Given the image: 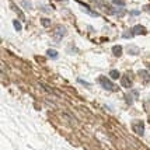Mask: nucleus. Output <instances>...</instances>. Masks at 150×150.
Instances as JSON below:
<instances>
[{
	"instance_id": "f257e3e1",
	"label": "nucleus",
	"mask_w": 150,
	"mask_h": 150,
	"mask_svg": "<svg viewBox=\"0 0 150 150\" xmlns=\"http://www.w3.org/2000/svg\"><path fill=\"white\" fill-rule=\"evenodd\" d=\"M98 83L103 86L105 90H108V91H117L118 90L117 86L114 84L108 77H105V76H100V77H98Z\"/></svg>"
},
{
	"instance_id": "f03ea898",
	"label": "nucleus",
	"mask_w": 150,
	"mask_h": 150,
	"mask_svg": "<svg viewBox=\"0 0 150 150\" xmlns=\"http://www.w3.org/2000/svg\"><path fill=\"white\" fill-rule=\"evenodd\" d=\"M132 128H133V131L136 132L139 136H143L144 135V124L142 121H133L132 122Z\"/></svg>"
},
{
	"instance_id": "7ed1b4c3",
	"label": "nucleus",
	"mask_w": 150,
	"mask_h": 150,
	"mask_svg": "<svg viewBox=\"0 0 150 150\" xmlns=\"http://www.w3.org/2000/svg\"><path fill=\"white\" fill-rule=\"evenodd\" d=\"M131 33L133 34V35H144V34H146V28H144L143 25H140V24H137V25H135L132 28Z\"/></svg>"
},
{
	"instance_id": "20e7f679",
	"label": "nucleus",
	"mask_w": 150,
	"mask_h": 150,
	"mask_svg": "<svg viewBox=\"0 0 150 150\" xmlns=\"http://www.w3.org/2000/svg\"><path fill=\"white\" fill-rule=\"evenodd\" d=\"M65 34H66V30H65V28H63L62 25H59L58 28L55 30V34H53V37L58 39V41H60V39H62V37H63Z\"/></svg>"
},
{
	"instance_id": "39448f33",
	"label": "nucleus",
	"mask_w": 150,
	"mask_h": 150,
	"mask_svg": "<svg viewBox=\"0 0 150 150\" xmlns=\"http://www.w3.org/2000/svg\"><path fill=\"white\" fill-rule=\"evenodd\" d=\"M121 84L124 86V87H126V88H131V87H132V80H131V77H129L128 74H124V76L121 77Z\"/></svg>"
},
{
	"instance_id": "423d86ee",
	"label": "nucleus",
	"mask_w": 150,
	"mask_h": 150,
	"mask_svg": "<svg viewBox=\"0 0 150 150\" xmlns=\"http://www.w3.org/2000/svg\"><path fill=\"white\" fill-rule=\"evenodd\" d=\"M112 53H114L115 56H121V55H122V46L121 45L112 46Z\"/></svg>"
},
{
	"instance_id": "0eeeda50",
	"label": "nucleus",
	"mask_w": 150,
	"mask_h": 150,
	"mask_svg": "<svg viewBox=\"0 0 150 150\" xmlns=\"http://www.w3.org/2000/svg\"><path fill=\"white\" fill-rule=\"evenodd\" d=\"M139 76L143 79L144 81H150V74L146 72V70H140V72H139Z\"/></svg>"
},
{
	"instance_id": "6e6552de",
	"label": "nucleus",
	"mask_w": 150,
	"mask_h": 150,
	"mask_svg": "<svg viewBox=\"0 0 150 150\" xmlns=\"http://www.w3.org/2000/svg\"><path fill=\"white\" fill-rule=\"evenodd\" d=\"M10 7L13 8L14 11H16V13L18 14L20 17H21V18H24V14H23V11H21V10H20V8H18V7L16 6V4H14V3H10Z\"/></svg>"
},
{
	"instance_id": "1a4fd4ad",
	"label": "nucleus",
	"mask_w": 150,
	"mask_h": 150,
	"mask_svg": "<svg viewBox=\"0 0 150 150\" xmlns=\"http://www.w3.org/2000/svg\"><path fill=\"white\" fill-rule=\"evenodd\" d=\"M110 76H111L112 80H117V79L121 77V74H119V72H118V70H115V69H114V70H111V73H110Z\"/></svg>"
},
{
	"instance_id": "9d476101",
	"label": "nucleus",
	"mask_w": 150,
	"mask_h": 150,
	"mask_svg": "<svg viewBox=\"0 0 150 150\" xmlns=\"http://www.w3.org/2000/svg\"><path fill=\"white\" fill-rule=\"evenodd\" d=\"M46 53H48V56H51V58H58V52L56 51H53V49H48L46 51Z\"/></svg>"
},
{
	"instance_id": "9b49d317",
	"label": "nucleus",
	"mask_w": 150,
	"mask_h": 150,
	"mask_svg": "<svg viewBox=\"0 0 150 150\" xmlns=\"http://www.w3.org/2000/svg\"><path fill=\"white\" fill-rule=\"evenodd\" d=\"M41 24H42L44 27H49L51 25V20L49 18H42L41 20Z\"/></svg>"
},
{
	"instance_id": "f8f14e48",
	"label": "nucleus",
	"mask_w": 150,
	"mask_h": 150,
	"mask_svg": "<svg viewBox=\"0 0 150 150\" xmlns=\"http://www.w3.org/2000/svg\"><path fill=\"white\" fill-rule=\"evenodd\" d=\"M13 24H14V28H16L17 31H21V24H20V21H17V20H14V21H13Z\"/></svg>"
},
{
	"instance_id": "ddd939ff",
	"label": "nucleus",
	"mask_w": 150,
	"mask_h": 150,
	"mask_svg": "<svg viewBox=\"0 0 150 150\" xmlns=\"http://www.w3.org/2000/svg\"><path fill=\"white\" fill-rule=\"evenodd\" d=\"M114 1H115V3H117V4H119V6H121V4H122V6H124V1H121V0H114Z\"/></svg>"
},
{
	"instance_id": "4468645a",
	"label": "nucleus",
	"mask_w": 150,
	"mask_h": 150,
	"mask_svg": "<svg viewBox=\"0 0 150 150\" xmlns=\"http://www.w3.org/2000/svg\"><path fill=\"white\" fill-rule=\"evenodd\" d=\"M149 69H150V65H149Z\"/></svg>"
}]
</instances>
